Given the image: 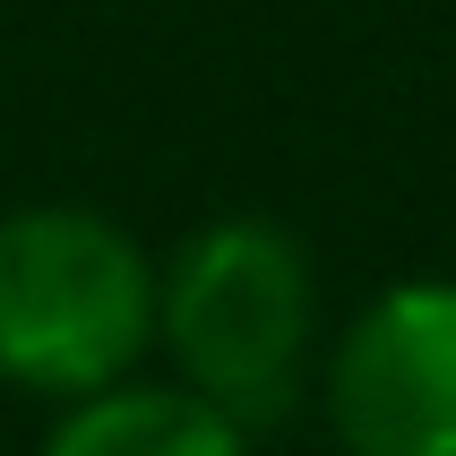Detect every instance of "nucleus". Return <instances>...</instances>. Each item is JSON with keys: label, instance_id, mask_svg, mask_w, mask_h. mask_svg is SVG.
<instances>
[{"label": "nucleus", "instance_id": "1", "mask_svg": "<svg viewBox=\"0 0 456 456\" xmlns=\"http://www.w3.org/2000/svg\"><path fill=\"white\" fill-rule=\"evenodd\" d=\"M310 328H319L310 258L267 216H216L173 250V267H155V345L173 354L181 387L241 431L293 413Z\"/></svg>", "mask_w": 456, "mask_h": 456}, {"label": "nucleus", "instance_id": "2", "mask_svg": "<svg viewBox=\"0 0 456 456\" xmlns=\"http://www.w3.org/2000/svg\"><path fill=\"white\" fill-rule=\"evenodd\" d=\"M155 345V258L95 207L0 216V379L26 396L121 387Z\"/></svg>", "mask_w": 456, "mask_h": 456}, {"label": "nucleus", "instance_id": "3", "mask_svg": "<svg viewBox=\"0 0 456 456\" xmlns=\"http://www.w3.org/2000/svg\"><path fill=\"white\" fill-rule=\"evenodd\" d=\"M328 422L345 456H456V284H387L328 354Z\"/></svg>", "mask_w": 456, "mask_h": 456}, {"label": "nucleus", "instance_id": "4", "mask_svg": "<svg viewBox=\"0 0 456 456\" xmlns=\"http://www.w3.org/2000/svg\"><path fill=\"white\" fill-rule=\"evenodd\" d=\"M44 456H250V431L224 422L216 405H199L190 387H95L52 422Z\"/></svg>", "mask_w": 456, "mask_h": 456}]
</instances>
